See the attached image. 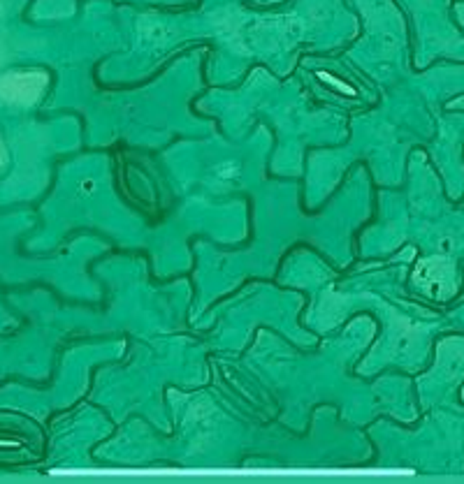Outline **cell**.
Here are the masks:
<instances>
[{"label": "cell", "mask_w": 464, "mask_h": 484, "mask_svg": "<svg viewBox=\"0 0 464 484\" xmlns=\"http://www.w3.org/2000/svg\"><path fill=\"white\" fill-rule=\"evenodd\" d=\"M49 79L42 72L31 75H10L0 79V100L3 102H16V104H31L42 95L47 88Z\"/></svg>", "instance_id": "cell-1"}, {"label": "cell", "mask_w": 464, "mask_h": 484, "mask_svg": "<svg viewBox=\"0 0 464 484\" xmlns=\"http://www.w3.org/2000/svg\"><path fill=\"white\" fill-rule=\"evenodd\" d=\"M320 79H323V82H330V84H335V86H337V88H341V91H344V93L353 95V88H351V86H346L344 82H339V79H335L332 75H320Z\"/></svg>", "instance_id": "cell-3"}, {"label": "cell", "mask_w": 464, "mask_h": 484, "mask_svg": "<svg viewBox=\"0 0 464 484\" xmlns=\"http://www.w3.org/2000/svg\"><path fill=\"white\" fill-rule=\"evenodd\" d=\"M418 285L434 299H448L453 295V280H450V264L441 260H427L416 274Z\"/></svg>", "instance_id": "cell-2"}, {"label": "cell", "mask_w": 464, "mask_h": 484, "mask_svg": "<svg viewBox=\"0 0 464 484\" xmlns=\"http://www.w3.org/2000/svg\"><path fill=\"white\" fill-rule=\"evenodd\" d=\"M5 163V148H3V144H0V165Z\"/></svg>", "instance_id": "cell-4"}]
</instances>
